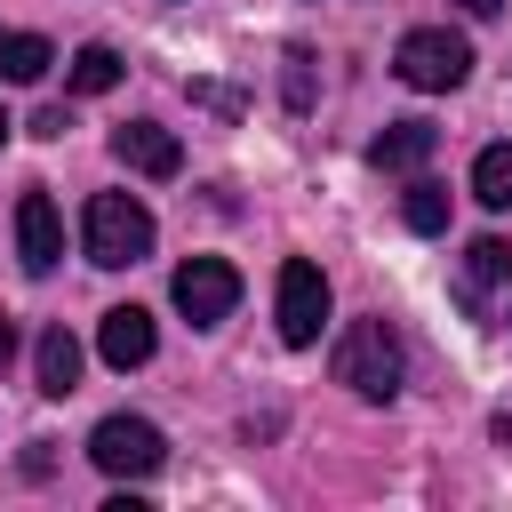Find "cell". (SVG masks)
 <instances>
[{
  "instance_id": "obj_14",
  "label": "cell",
  "mask_w": 512,
  "mask_h": 512,
  "mask_svg": "<svg viewBox=\"0 0 512 512\" xmlns=\"http://www.w3.org/2000/svg\"><path fill=\"white\" fill-rule=\"evenodd\" d=\"M56 64V48L40 32H0V80H40Z\"/></svg>"
},
{
  "instance_id": "obj_8",
  "label": "cell",
  "mask_w": 512,
  "mask_h": 512,
  "mask_svg": "<svg viewBox=\"0 0 512 512\" xmlns=\"http://www.w3.org/2000/svg\"><path fill=\"white\" fill-rule=\"evenodd\" d=\"M112 160L136 168V176H176V168H184V144H176L160 120H120V128H112Z\"/></svg>"
},
{
  "instance_id": "obj_2",
  "label": "cell",
  "mask_w": 512,
  "mask_h": 512,
  "mask_svg": "<svg viewBox=\"0 0 512 512\" xmlns=\"http://www.w3.org/2000/svg\"><path fill=\"white\" fill-rule=\"evenodd\" d=\"M152 240H160V224H152V208H144L136 192H96L88 216H80V248H88V264H104V272L144 264Z\"/></svg>"
},
{
  "instance_id": "obj_3",
  "label": "cell",
  "mask_w": 512,
  "mask_h": 512,
  "mask_svg": "<svg viewBox=\"0 0 512 512\" xmlns=\"http://www.w3.org/2000/svg\"><path fill=\"white\" fill-rule=\"evenodd\" d=\"M392 72H400L408 88H424V96H448V88L472 80V40L448 32V24H416V32H400Z\"/></svg>"
},
{
  "instance_id": "obj_18",
  "label": "cell",
  "mask_w": 512,
  "mask_h": 512,
  "mask_svg": "<svg viewBox=\"0 0 512 512\" xmlns=\"http://www.w3.org/2000/svg\"><path fill=\"white\" fill-rule=\"evenodd\" d=\"M64 128H72L64 104H40V112H32V136H64Z\"/></svg>"
},
{
  "instance_id": "obj_21",
  "label": "cell",
  "mask_w": 512,
  "mask_h": 512,
  "mask_svg": "<svg viewBox=\"0 0 512 512\" xmlns=\"http://www.w3.org/2000/svg\"><path fill=\"white\" fill-rule=\"evenodd\" d=\"M8 128H16V120H8V112H0V144H8Z\"/></svg>"
},
{
  "instance_id": "obj_17",
  "label": "cell",
  "mask_w": 512,
  "mask_h": 512,
  "mask_svg": "<svg viewBox=\"0 0 512 512\" xmlns=\"http://www.w3.org/2000/svg\"><path fill=\"white\" fill-rule=\"evenodd\" d=\"M280 96H288V112H312V48L280 56Z\"/></svg>"
},
{
  "instance_id": "obj_9",
  "label": "cell",
  "mask_w": 512,
  "mask_h": 512,
  "mask_svg": "<svg viewBox=\"0 0 512 512\" xmlns=\"http://www.w3.org/2000/svg\"><path fill=\"white\" fill-rule=\"evenodd\" d=\"M152 344H160V328H152V312H144V304H112V312H104V328H96L104 368H144V360H152Z\"/></svg>"
},
{
  "instance_id": "obj_10",
  "label": "cell",
  "mask_w": 512,
  "mask_h": 512,
  "mask_svg": "<svg viewBox=\"0 0 512 512\" xmlns=\"http://www.w3.org/2000/svg\"><path fill=\"white\" fill-rule=\"evenodd\" d=\"M432 152H440V128H432V120H392V128L368 144V160H376L384 176H416Z\"/></svg>"
},
{
  "instance_id": "obj_5",
  "label": "cell",
  "mask_w": 512,
  "mask_h": 512,
  "mask_svg": "<svg viewBox=\"0 0 512 512\" xmlns=\"http://www.w3.org/2000/svg\"><path fill=\"white\" fill-rule=\"evenodd\" d=\"M272 312H280V344H320V320H328V280L312 256H288L280 264V288H272Z\"/></svg>"
},
{
  "instance_id": "obj_20",
  "label": "cell",
  "mask_w": 512,
  "mask_h": 512,
  "mask_svg": "<svg viewBox=\"0 0 512 512\" xmlns=\"http://www.w3.org/2000/svg\"><path fill=\"white\" fill-rule=\"evenodd\" d=\"M456 8H464V16H496L504 0H456Z\"/></svg>"
},
{
  "instance_id": "obj_1",
  "label": "cell",
  "mask_w": 512,
  "mask_h": 512,
  "mask_svg": "<svg viewBox=\"0 0 512 512\" xmlns=\"http://www.w3.org/2000/svg\"><path fill=\"white\" fill-rule=\"evenodd\" d=\"M400 368H408V352H400V328H392L384 312H360V320L336 336V384H344V392L392 400V392H400Z\"/></svg>"
},
{
  "instance_id": "obj_13",
  "label": "cell",
  "mask_w": 512,
  "mask_h": 512,
  "mask_svg": "<svg viewBox=\"0 0 512 512\" xmlns=\"http://www.w3.org/2000/svg\"><path fill=\"white\" fill-rule=\"evenodd\" d=\"M400 216H408V232H448V184H432V176H408V192H400Z\"/></svg>"
},
{
  "instance_id": "obj_11",
  "label": "cell",
  "mask_w": 512,
  "mask_h": 512,
  "mask_svg": "<svg viewBox=\"0 0 512 512\" xmlns=\"http://www.w3.org/2000/svg\"><path fill=\"white\" fill-rule=\"evenodd\" d=\"M32 368H40V392H48V400H64V392L80 384V336H72V328H40Z\"/></svg>"
},
{
  "instance_id": "obj_16",
  "label": "cell",
  "mask_w": 512,
  "mask_h": 512,
  "mask_svg": "<svg viewBox=\"0 0 512 512\" xmlns=\"http://www.w3.org/2000/svg\"><path fill=\"white\" fill-rule=\"evenodd\" d=\"M464 272H472V288H496V280H512V240H472L464 248Z\"/></svg>"
},
{
  "instance_id": "obj_6",
  "label": "cell",
  "mask_w": 512,
  "mask_h": 512,
  "mask_svg": "<svg viewBox=\"0 0 512 512\" xmlns=\"http://www.w3.org/2000/svg\"><path fill=\"white\" fill-rule=\"evenodd\" d=\"M168 296H176V312H184L192 328H216V320L240 304V272H232L224 256H184L176 280H168Z\"/></svg>"
},
{
  "instance_id": "obj_15",
  "label": "cell",
  "mask_w": 512,
  "mask_h": 512,
  "mask_svg": "<svg viewBox=\"0 0 512 512\" xmlns=\"http://www.w3.org/2000/svg\"><path fill=\"white\" fill-rule=\"evenodd\" d=\"M472 200L480 208H512V144H488L472 160Z\"/></svg>"
},
{
  "instance_id": "obj_19",
  "label": "cell",
  "mask_w": 512,
  "mask_h": 512,
  "mask_svg": "<svg viewBox=\"0 0 512 512\" xmlns=\"http://www.w3.org/2000/svg\"><path fill=\"white\" fill-rule=\"evenodd\" d=\"M16 360V328H8V312H0V368Z\"/></svg>"
},
{
  "instance_id": "obj_4",
  "label": "cell",
  "mask_w": 512,
  "mask_h": 512,
  "mask_svg": "<svg viewBox=\"0 0 512 512\" xmlns=\"http://www.w3.org/2000/svg\"><path fill=\"white\" fill-rule=\"evenodd\" d=\"M88 456H96L112 480H152V472L168 464V440H160V424H144V416H104V424L88 432Z\"/></svg>"
},
{
  "instance_id": "obj_7",
  "label": "cell",
  "mask_w": 512,
  "mask_h": 512,
  "mask_svg": "<svg viewBox=\"0 0 512 512\" xmlns=\"http://www.w3.org/2000/svg\"><path fill=\"white\" fill-rule=\"evenodd\" d=\"M16 256H24L32 280L56 272V256H64V216H56L48 192H24V200H16Z\"/></svg>"
},
{
  "instance_id": "obj_12",
  "label": "cell",
  "mask_w": 512,
  "mask_h": 512,
  "mask_svg": "<svg viewBox=\"0 0 512 512\" xmlns=\"http://www.w3.org/2000/svg\"><path fill=\"white\" fill-rule=\"evenodd\" d=\"M120 72H128V64H120L104 40H88V48L72 56V72H64V80H72V96H104V88H120Z\"/></svg>"
}]
</instances>
